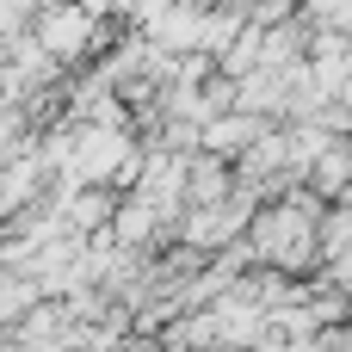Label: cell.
Wrapping results in <instances>:
<instances>
[{"label":"cell","mask_w":352,"mask_h":352,"mask_svg":"<svg viewBox=\"0 0 352 352\" xmlns=\"http://www.w3.org/2000/svg\"><path fill=\"white\" fill-rule=\"evenodd\" d=\"M229 198H235V161L198 148L186 161V204L192 210H210V204H229Z\"/></svg>","instance_id":"1"},{"label":"cell","mask_w":352,"mask_h":352,"mask_svg":"<svg viewBox=\"0 0 352 352\" xmlns=\"http://www.w3.org/2000/svg\"><path fill=\"white\" fill-rule=\"evenodd\" d=\"M278 124L272 118H254V111H229V118H217V124H204V148L210 155H223V161H241L260 136H272Z\"/></svg>","instance_id":"2"}]
</instances>
